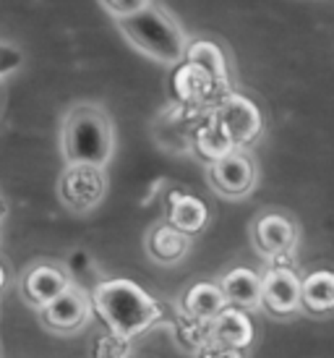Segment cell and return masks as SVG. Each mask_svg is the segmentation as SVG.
Listing matches in <instances>:
<instances>
[{
  "label": "cell",
  "instance_id": "44dd1931",
  "mask_svg": "<svg viewBox=\"0 0 334 358\" xmlns=\"http://www.w3.org/2000/svg\"><path fill=\"white\" fill-rule=\"evenodd\" d=\"M128 343L131 340H123L110 332L108 338L97 340V358H128Z\"/></svg>",
  "mask_w": 334,
  "mask_h": 358
},
{
  "label": "cell",
  "instance_id": "ba28073f",
  "mask_svg": "<svg viewBox=\"0 0 334 358\" xmlns=\"http://www.w3.org/2000/svg\"><path fill=\"white\" fill-rule=\"evenodd\" d=\"M209 183L225 199H246L259 183V165L246 150H233L209 162Z\"/></svg>",
  "mask_w": 334,
  "mask_h": 358
},
{
  "label": "cell",
  "instance_id": "7a4b0ae2",
  "mask_svg": "<svg viewBox=\"0 0 334 358\" xmlns=\"http://www.w3.org/2000/svg\"><path fill=\"white\" fill-rule=\"evenodd\" d=\"M60 152L66 162H84L108 168L115 152V129L105 110L97 105H79L63 120Z\"/></svg>",
  "mask_w": 334,
  "mask_h": 358
},
{
  "label": "cell",
  "instance_id": "9c48e42d",
  "mask_svg": "<svg viewBox=\"0 0 334 358\" xmlns=\"http://www.w3.org/2000/svg\"><path fill=\"white\" fill-rule=\"evenodd\" d=\"M92 296H87L79 285L71 282L68 288L60 293L55 301H50L48 306L42 308V322L45 327L52 332H76L89 322L92 317Z\"/></svg>",
  "mask_w": 334,
  "mask_h": 358
},
{
  "label": "cell",
  "instance_id": "3957f363",
  "mask_svg": "<svg viewBox=\"0 0 334 358\" xmlns=\"http://www.w3.org/2000/svg\"><path fill=\"white\" fill-rule=\"evenodd\" d=\"M118 29L138 52L165 66H180L188 52V34L170 13L157 8L154 3L141 8L133 16L118 19Z\"/></svg>",
  "mask_w": 334,
  "mask_h": 358
},
{
  "label": "cell",
  "instance_id": "4fadbf2b",
  "mask_svg": "<svg viewBox=\"0 0 334 358\" xmlns=\"http://www.w3.org/2000/svg\"><path fill=\"white\" fill-rule=\"evenodd\" d=\"M71 285L68 275L58 267V264H31L27 272H24V280H21V293L27 303H31L34 308H45L50 301H55L63 293V290Z\"/></svg>",
  "mask_w": 334,
  "mask_h": 358
},
{
  "label": "cell",
  "instance_id": "5b68a950",
  "mask_svg": "<svg viewBox=\"0 0 334 358\" xmlns=\"http://www.w3.org/2000/svg\"><path fill=\"white\" fill-rule=\"evenodd\" d=\"M209 120L222 131L233 150H246L264 134V113L240 92H227L225 97H219Z\"/></svg>",
  "mask_w": 334,
  "mask_h": 358
},
{
  "label": "cell",
  "instance_id": "ac0fdd59",
  "mask_svg": "<svg viewBox=\"0 0 334 358\" xmlns=\"http://www.w3.org/2000/svg\"><path fill=\"white\" fill-rule=\"evenodd\" d=\"M186 60H194L198 66H204V69L215 76L227 92H233L230 87V69H227V58L222 48L212 40H191L188 45V52H186Z\"/></svg>",
  "mask_w": 334,
  "mask_h": 358
},
{
  "label": "cell",
  "instance_id": "8fae6325",
  "mask_svg": "<svg viewBox=\"0 0 334 358\" xmlns=\"http://www.w3.org/2000/svg\"><path fill=\"white\" fill-rule=\"evenodd\" d=\"M175 94L177 100L188 105H204V102L217 105V100L225 97L227 90L204 66H198L194 60H183L175 73Z\"/></svg>",
  "mask_w": 334,
  "mask_h": 358
},
{
  "label": "cell",
  "instance_id": "ffe728a7",
  "mask_svg": "<svg viewBox=\"0 0 334 358\" xmlns=\"http://www.w3.org/2000/svg\"><path fill=\"white\" fill-rule=\"evenodd\" d=\"M102 6H105V10H108L112 19H126V16H133V13H138L141 8H147V6H152V0H99Z\"/></svg>",
  "mask_w": 334,
  "mask_h": 358
},
{
  "label": "cell",
  "instance_id": "d6986e66",
  "mask_svg": "<svg viewBox=\"0 0 334 358\" xmlns=\"http://www.w3.org/2000/svg\"><path fill=\"white\" fill-rule=\"evenodd\" d=\"M196 150L201 157H207L209 162H212V159L222 157L227 152H233V144L222 136V131L217 129L212 120H207V123L196 131Z\"/></svg>",
  "mask_w": 334,
  "mask_h": 358
},
{
  "label": "cell",
  "instance_id": "9a60e30c",
  "mask_svg": "<svg viewBox=\"0 0 334 358\" xmlns=\"http://www.w3.org/2000/svg\"><path fill=\"white\" fill-rule=\"evenodd\" d=\"M225 306L227 301L219 282H209V280H201L196 285H191L183 293V301H180L183 314L188 319H194V322H201V324H209Z\"/></svg>",
  "mask_w": 334,
  "mask_h": 358
},
{
  "label": "cell",
  "instance_id": "8992f818",
  "mask_svg": "<svg viewBox=\"0 0 334 358\" xmlns=\"http://www.w3.org/2000/svg\"><path fill=\"white\" fill-rule=\"evenodd\" d=\"M58 196L71 212H92L108 196V170L99 165L66 162L58 178Z\"/></svg>",
  "mask_w": 334,
  "mask_h": 358
},
{
  "label": "cell",
  "instance_id": "7c38bea8",
  "mask_svg": "<svg viewBox=\"0 0 334 358\" xmlns=\"http://www.w3.org/2000/svg\"><path fill=\"white\" fill-rule=\"evenodd\" d=\"M256 340V327L251 322V314L243 308L225 306L209 322V343L225 345V348L248 350Z\"/></svg>",
  "mask_w": 334,
  "mask_h": 358
},
{
  "label": "cell",
  "instance_id": "6da1fadb",
  "mask_svg": "<svg viewBox=\"0 0 334 358\" xmlns=\"http://www.w3.org/2000/svg\"><path fill=\"white\" fill-rule=\"evenodd\" d=\"M92 308L112 335L133 340L157 324L159 303L138 282L126 278L105 280L92 290Z\"/></svg>",
  "mask_w": 334,
  "mask_h": 358
},
{
  "label": "cell",
  "instance_id": "e0dca14e",
  "mask_svg": "<svg viewBox=\"0 0 334 358\" xmlns=\"http://www.w3.org/2000/svg\"><path fill=\"white\" fill-rule=\"evenodd\" d=\"M147 249L152 259L159 264H177L180 259H186L188 249H191V238L177 228H173L170 222H162V225H154L149 230Z\"/></svg>",
  "mask_w": 334,
  "mask_h": 358
},
{
  "label": "cell",
  "instance_id": "2e32d148",
  "mask_svg": "<svg viewBox=\"0 0 334 358\" xmlns=\"http://www.w3.org/2000/svg\"><path fill=\"white\" fill-rule=\"evenodd\" d=\"M167 222L180 230V233H186L188 238L198 236L209 225V207L194 194H180L177 191V194L170 196Z\"/></svg>",
  "mask_w": 334,
  "mask_h": 358
},
{
  "label": "cell",
  "instance_id": "603a6c76",
  "mask_svg": "<svg viewBox=\"0 0 334 358\" xmlns=\"http://www.w3.org/2000/svg\"><path fill=\"white\" fill-rule=\"evenodd\" d=\"M3 282H6V272H3V267H0V288H3Z\"/></svg>",
  "mask_w": 334,
  "mask_h": 358
},
{
  "label": "cell",
  "instance_id": "7402d4cb",
  "mask_svg": "<svg viewBox=\"0 0 334 358\" xmlns=\"http://www.w3.org/2000/svg\"><path fill=\"white\" fill-rule=\"evenodd\" d=\"M198 358H248V350H235V348H225V345H217V343H204L201 348L196 350Z\"/></svg>",
  "mask_w": 334,
  "mask_h": 358
},
{
  "label": "cell",
  "instance_id": "30bf717a",
  "mask_svg": "<svg viewBox=\"0 0 334 358\" xmlns=\"http://www.w3.org/2000/svg\"><path fill=\"white\" fill-rule=\"evenodd\" d=\"M300 306L314 319L334 317V264H311L300 272Z\"/></svg>",
  "mask_w": 334,
  "mask_h": 358
},
{
  "label": "cell",
  "instance_id": "277c9868",
  "mask_svg": "<svg viewBox=\"0 0 334 358\" xmlns=\"http://www.w3.org/2000/svg\"><path fill=\"white\" fill-rule=\"evenodd\" d=\"M251 243L269 264H293L300 243V225L282 209H264L251 222Z\"/></svg>",
  "mask_w": 334,
  "mask_h": 358
},
{
  "label": "cell",
  "instance_id": "52a82bcc",
  "mask_svg": "<svg viewBox=\"0 0 334 358\" xmlns=\"http://www.w3.org/2000/svg\"><path fill=\"white\" fill-rule=\"evenodd\" d=\"M261 308L275 319H293L303 314L300 272L293 264H269L261 272Z\"/></svg>",
  "mask_w": 334,
  "mask_h": 358
},
{
  "label": "cell",
  "instance_id": "5bb4252c",
  "mask_svg": "<svg viewBox=\"0 0 334 358\" xmlns=\"http://www.w3.org/2000/svg\"><path fill=\"white\" fill-rule=\"evenodd\" d=\"M219 288L225 293L227 306L256 311L261 308V272L251 267H233L219 278Z\"/></svg>",
  "mask_w": 334,
  "mask_h": 358
}]
</instances>
